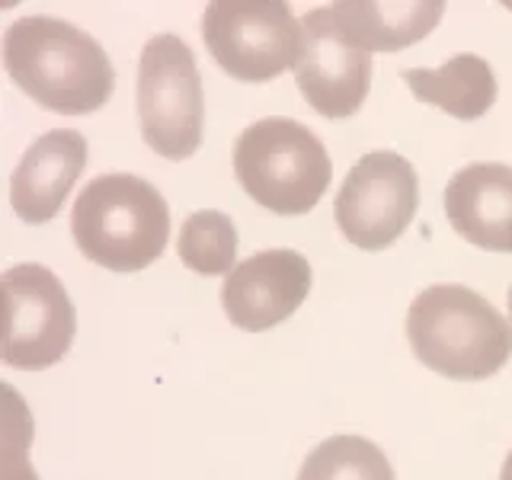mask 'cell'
<instances>
[{"mask_svg":"<svg viewBox=\"0 0 512 480\" xmlns=\"http://www.w3.org/2000/svg\"><path fill=\"white\" fill-rule=\"evenodd\" d=\"M4 295V362L10 368H26V372L61 362L77 330L74 304L61 279L39 263H20L4 272Z\"/></svg>","mask_w":512,"mask_h":480,"instance_id":"cell-8","label":"cell"},{"mask_svg":"<svg viewBox=\"0 0 512 480\" xmlns=\"http://www.w3.org/2000/svg\"><path fill=\"white\" fill-rule=\"evenodd\" d=\"M400 80L413 90L420 103L439 106L461 122H474L480 116H487V109L496 103L493 68L471 52L448 58L436 71L432 68L400 71Z\"/></svg>","mask_w":512,"mask_h":480,"instance_id":"cell-13","label":"cell"},{"mask_svg":"<svg viewBox=\"0 0 512 480\" xmlns=\"http://www.w3.org/2000/svg\"><path fill=\"white\" fill-rule=\"evenodd\" d=\"M202 39L224 74L266 84L298 64L304 23L282 0H218L202 13Z\"/></svg>","mask_w":512,"mask_h":480,"instance_id":"cell-6","label":"cell"},{"mask_svg":"<svg viewBox=\"0 0 512 480\" xmlns=\"http://www.w3.org/2000/svg\"><path fill=\"white\" fill-rule=\"evenodd\" d=\"M244 192L276 215H308L330 186V157L308 125L269 116L247 125L234 144Z\"/></svg>","mask_w":512,"mask_h":480,"instance_id":"cell-4","label":"cell"},{"mask_svg":"<svg viewBox=\"0 0 512 480\" xmlns=\"http://www.w3.org/2000/svg\"><path fill=\"white\" fill-rule=\"evenodd\" d=\"M298 90L320 116L349 119L372 87V52L343 36L327 7L304 16V42L295 64Z\"/></svg>","mask_w":512,"mask_h":480,"instance_id":"cell-9","label":"cell"},{"mask_svg":"<svg viewBox=\"0 0 512 480\" xmlns=\"http://www.w3.org/2000/svg\"><path fill=\"white\" fill-rule=\"evenodd\" d=\"M509 314H512V288H509Z\"/></svg>","mask_w":512,"mask_h":480,"instance_id":"cell-18","label":"cell"},{"mask_svg":"<svg viewBox=\"0 0 512 480\" xmlns=\"http://www.w3.org/2000/svg\"><path fill=\"white\" fill-rule=\"evenodd\" d=\"M71 234L87 260L112 272H138L164 253L170 208L141 176L103 173L77 196Z\"/></svg>","mask_w":512,"mask_h":480,"instance_id":"cell-3","label":"cell"},{"mask_svg":"<svg viewBox=\"0 0 512 480\" xmlns=\"http://www.w3.org/2000/svg\"><path fill=\"white\" fill-rule=\"evenodd\" d=\"M445 215L468 244L512 253V167L468 164L445 186Z\"/></svg>","mask_w":512,"mask_h":480,"instance_id":"cell-12","label":"cell"},{"mask_svg":"<svg viewBox=\"0 0 512 480\" xmlns=\"http://www.w3.org/2000/svg\"><path fill=\"white\" fill-rule=\"evenodd\" d=\"M311 292V266L298 250H263L224 276L221 304L234 327L263 333L292 317Z\"/></svg>","mask_w":512,"mask_h":480,"instance_id":"cell-10","label":"cell"},{"mask_svg":"<svg viewBox=\"0 0 512 480\" xmlns=\"http://www.w3.org/2000/svg\"><path fill=\"white\" fill-rule=\"evenodd\" d=\"M298 480H394V468L375 442L333 436L304 458Z\"/></svg>","mask_w":512,"mask_h":480,"instance_id":"cell-15","label":"cell"},{"mask_svg":"<svg viewBox=\"0 0 512 480\" xmlns=\"http://www.w3.org/2000/svg\"><path fill=\"white\" fill-rule=\"evenodd\" d=\"M343 36L368 52H400L439 26L445 4H327Z\"/></svg>","mask_w":512,"mask_h":480,"instance_id":"cell-14","label":"cell"},{"mask_svg":"<svg viewBox=\"0 0 512 480\" xmlns=\"http://www.w3.org/2000/svg\"><path fill=\"white\" fill-rule=\"evenodd\" d=\"M87 167V138L77 128H55L26 148L20 167L10 176L13 212L26 224L52 221L71 186Z\"/></svg>","mask_w":512,"mask_h":480,"instance_id":"cell-11","label":"cell"},{"mask_svg":"<svg viewBox=\"0 0 512 480\" xmlns=\"http://www.w3.org/2000/svg\"><path fill=\"white\" fill-rule=\"evenodd\" d=\"M500 480H512V452L506 455V461H503V471H500Z\"/></svg>","mask_w":512,"mask_h":480,"instance_id":"cell-17","label":"cell"},{"mask_svg":"<svg viewBox=\"0 0 512 480\" xmlns=\"http://www.w3.org/2000/svg\"><path fill=\"white\" fill-rule=\"evenodd\" d=\"M420 208V176L407 157L372 151L346 173L336 196V224L359 250H384L410 228Z\"/></svg>","mask_w":512,"mask_h":480,"instance_id":"cell-7","label":"cell"},{"mask_svg":"<svg viewBox=\"0 0 512 480\" xmlns=\"http://www.w3.org/2000/svg\"><path fill=\"white\" fill-rule=\"evenodd\" d=\"M4 68L29 100L84 116L109 103L116 71L103 45L58 16H23L4 32Z\"/></svg>","mask_w":512,"mask_h":480,"instance_id":"cell-1","label":"cell"},{"mask_svg":"<svg viewBox=\"0 0 512 480\" xmlns=\"http://www.w3.org/2000/svg\"><path fill=\"white\" fill-rule=\"evenodd\" d=\"M138 119L148 148L167 160L199 151L205 100L196 55L180 36H154L138 64Z\"/></svg>","mask_w":512,"mask_h":480,"instance_id":"cell-5","label":"cell"},{"mask_svg":"<svg viewBox=\"0 0 512 480\" xmlns=\"http://www.w3.org/2000/svg\"><path fill=\"white\" fill-rule=\"evenodd\" d=\"M176 250H180L183 266L199 272V276H231L237 256V228L224 212L205 208V212L186 218Z\"/></svg>","mask_w":512,"mask_h":480,"instance_id":"cell-16","label":"cell"},{"mask_svg":"<svg viewBox=\"0 0 512 480\" xmlns=\"http://www.w3.org/2000/svg\"><path fill=\"white\" fill-rule=\"evenodd\" d=\"M407 340L426 368L455 381L490 378L512 356V324L464 285H432L416 295Z\"/></svg>","mask_w":512,"mask_h":480,"instance_id":"cell-2","label":"cell"}]
</instances>
